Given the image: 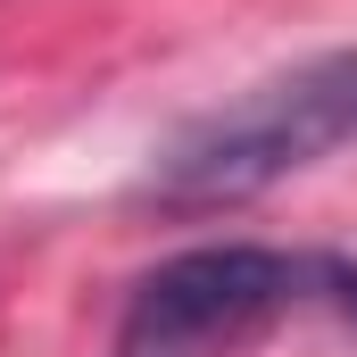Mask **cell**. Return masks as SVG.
<instances>
[{
  "instance_id": "obj_1",
  "label": "cell",
  "mask_w": 357,
  "mask_h": 357,
  "mask_svg": "<svg viewBox=\"0 0 357 357\" xmlns=\"http://www.w3.org/2000/svg\"><path fill=\"white\" fill-rule=\"evenodd\" d=\"M357 142V50H316L299 67H282L266 84L233 91L225 108L191 116L175 142L150 158L142 199L199 216V208H233V199H258L282 175L333 158Z\"/></svg>"
},
{
  "instance_id": "obj_2",
  "label": "cell",
  "mask_w": 357,
  "mask_h": 357,
  "mask_svg": "<svg viewBox=\"0 0 357 357\" xmlns=\"http://www.w3.org/2000/svg\"><path fill=\"white\" fill-rule=\"evenodd\" d=\"M299 299H324V258L266 241H208L133 282L116 316V357H241Z\"/></svg>"
},
{
  "instance_id": "obj_3",
  "label": "cell",
  "mask_w": 357,
  "mask_h": 357,
  "mask_svg": "<svg viewBox=\"0 0 357 357\" xmlns=\"http://www.w3.org/2000/svg\"><path fill=\"white\" fill-rule=\"evenodd\" d=\"M324 299H333V307H341V316L357 324V266H341V258H324Z\"/></svg>"
}]
</instances>
